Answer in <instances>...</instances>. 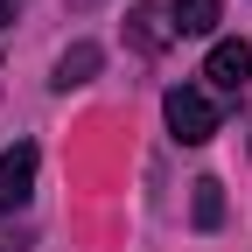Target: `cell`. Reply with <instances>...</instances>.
<instances>
[{
	"label": "cell",
	"instance_id": "obj_4",
	"mask_svg": "<svg viewBox=\"0 0 252 252\" xmlns=\"http://www.w3.org/2000/svg\"><path fill=\"white\" fill-rule=\"evenodd\" d=\"M98 63H105L98 42H77V49L56 56V77H49V84H56V91H77V84H91V70H98Z\"/></svg>",
	"mask_w": 252,
	"mask_h": 252
},
{
	"label": "cell",
	"instance_id": "obj_8",
	"mask_svg": "<svg viewBox=\"0 0 252 252\" xmlns=\"http://www.w3.org/2000/svg\"><path fill=\"white\" fill-rule=\"evenodd\" d=\"M0 252H28V231L14 224V231H0Z\"/></svg>",
	"mask_w": 252,
	"mask_h": 252
},
{
	"label": "cell",
	"instance_id": "obj_9",
	"mask_svg": "<svg viewBox=\"0 0 252 252\" xmlns=\"http://www.w3.org/2000/svg\"><path fill=\"white\" fill-rule=\"evenodd\" d=\"M7 21H14V0H0V28H7Z\"/></svg>",
	"mask_w": 252,
	"mask_h": 252
},
{
	"label": "cell",
	"instance_id": "obj_2",
	"mask_svg": "<svg viewBox=\"0 0 252 252\" xmlns=\"http://www.w3.org/2000/svg\"><path fill=\"white\" fill-rule=\"evenodd\" d=\"M35 168H42L35 140H14V147H0V210H21L28 196H35Z\"/></svg>",
	"mask_w": 252,
	"mask_h": 252
},
{
	"label": "cell",
	"instance_id": "obj_5",
	"mask_svg": "<svg viewBox=\"0 0 252 252\" xmlns=\"http://www.w3.org/2000/svg\"><path fill=\"white\" fill-rule=\"evenodd\" d=\"M217 0H168V21H175V35H210L217 28Z\"/></svg>",
	"mask_w": 252,
	"mask_h": 252
},
{
	"label": "cell",
	"instance_id": "obj_1",
	"mask_svg": "<svg viewBox=\"0 0 252 252\" xmlns=\"http://www.w3.org/2000/svg\"><path fill=\"white\" fill-rule=\"evenodd\" d=\"M161 112H168V133H175L182 147H203V140L217 133V98L196 91V84H175L168 98H161Z\"/></svg>",
	"mask_w": 252,
	"mask_h": 252
},
{
	"label": "cell",
	"instance_id": "obj_6",
	"mask_svg": "<svg viewBox=\"0 0 252 252\" xmlns=\"http://www.w3.org/2000/svg\"><path fill=\"white\" fill-rule=\"evenodd\" d=\"M189 217H196V231H217L224 224V182H196V196H189Z\"/></svg>",
	"mask_w": 252,
	"mask_h": 252
},
{
	"label": "cell",
	"instance_id": "obj_7",
	"mask_svg": "<svg viewBox=\"0 0 252 252\" xmlns=\"http://www.w3.org/2000/svg\"><path fill=\"white\" fill-rule=\"evenodd\" d=\"M168 35H175V21H168L161 7H133V42H140V49H161Z\"/></svg>",
	"mask_w": 252,
	"mask_h": 252
},
{
	"label": "cell",
	"instance_id": "obj_3",
	"mask_svg": "<svg viewBox=\"0 0 252 252\" xmlns=\"http://www.w3.org/2000/svg\"><path fill=\"white\" fill-rule=\"evenodd\" d=\"M203 77H210L217 91H245V84H252V42H210Z\"/></svg>",
	"mask_w": 252,
	"mask_h": 252
}]
</instances>
